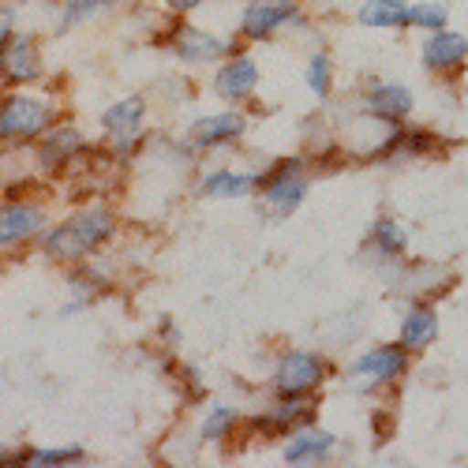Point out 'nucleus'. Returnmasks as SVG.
<instances>
[{"label":"nucleus","instance_id":"nucleus-12","mask_svg":"<svg viewBox=\"0 0 468 468\" xmlns=\"http://www.w3.org/2000/svg\"><path fill=\"white\" fill-rule=\"evenodd\" d=\"M214 87H218V94H221L225 101H240V98H248V94L259 87V68H255V60H251V57L229 60V64L218 71Z\"/></svg>","mask_w":468,"mask_h":468},{"label":"nucleus","instance_id":"nucleus-15","mask_svg":"<svg viewBox=\"0 0 468 468\" xmlns=\"http://www.w3.org/2000/svg\"><path fill=\"white\" fill-rule=\"evenodd\" d=\"M367 112H375L378 121H386V124H398L401 116L412 112V90L401 87V83H378L367 94Z\"/></svg>","mask_w":468,"mask_h":468},{"label":"nucleus","instance_id":"nucleus-17","mask_svg":"<svg viewBox=\"0 0 468 468\" xmlns=\"http://www.w3.org/2000/svg\"><path fill=\"white\" fill-rule=\"evenodd\" d=\"M259 187V176L255 173H229V169H218L203 180V195L210 199H244Z\"/></svg>","mask_w":468,"mask_h":468},{"label":"nucleus","instance_id":"nucleus-7","mask_svg":"<svg viewBox=\"0 0 468 468\" xmlns=\"http://www.w3.org/2000/svg\"><path fill=\"white\" fill-rule=\"evenodd\" d=\"M409 367V353L405 345H378L371 353H364L356 364H353V375L356 378H371V382H394L401 378Z\"/></svg>","mask_w":468,"mask_h":468},{"label":"nucleus","instance_id":"nucleus-23","mask_svg":"<svg viewBox=\"0 0 468 468\" xmlns=\"http://www.w3.org/2000/svg\"><path fill=\"white\" fill-rule=\"evenodd\" d=\"M232 427H237V412L225 409V405H214L210 416L203 420V439L207 442H218V439H225L232 431Z\"/></svg>","mask_w":468,"mask_h":468},{"label":"nucleus","instance_id":"nucleus-5","mask_svg":"<svg viewBox=\"0 0 468 468\" xmlns=\"http://www.w3.org/2000/svg\"><path fill=\"white\" fill-rule=\"evenodd\" d=\"M296 19H300L296 0H255L240 19V30H244V37H251V42H266L270 34H278L282 27H289Z\"/></svg>","mask_w":468,"mask_h":468},{"label":"nucleus","instance_id":"nucleus-3","mask_svg":"<svg viewBox=\"0 0 468 468\" xmlns=\"http://www.w3.org/2000/svg\"><path fill=\"white\" fill-rule=\"evenodd\" d=\"M266 187H262V195H266V207L274 210V218L282 221V218H289L303 199H307V173H303V165L292 158V162H285V165H278L274 173H270L266 180H262Z\"/></svg>","mask_w":468,"mask_h":468},{"label":"nucleus","instance_id":"nucleus-10","mask_svg":"<svg viewBox=\"0 0 468 468\" xmlns=\"http://www.w3.org/2000/svg\"><path fill=\"white\" fill-rule=\"evenodd\" d=\"M468 57V37L457 30H435V37H427L423 46V64L431 71H450Z\"/></svg>","mask_w":468,"mask_h":468},{"label":"nucleus","instance_id":"nucleus-28","mask_svg":"<svg viewBox=\"0 0 468 468\" xmlns=\"http://www.w3.org/2000/svg\"><path fill=\"white\" fill-rule=\"evenodd\" d=\"M16 461H19V457H12L8 450H0V464H16Z\"/></svg>","mask_w":468,"mask_h":468},{"label":"nucleus","instance_id":"nucleus-25","mask_svg":"<svg viewBox=\"0 0 468 468\" xmlns=\"http://www.w3.org/2000/svg\"><path fill=\"white\" fill-rule=\"evenodd\" d=\"M409 23L420 30H442L446 27V8L442 5H409Z\"/></svg>","mask_w":468,"mask_h":468},{"label":"nucleus","instance_id":"nucleus-2","mask_svg":"<svg viewBox=\"0 0 468 468\" xmlns=\"http://www.w3.org/2000/svg\"><path fill=\"white\" fill-rule=\"evenodd\" d=\"M323 378H326V360H323V356H315V353H289V356L278 364L274 389H278L285 401H292V398L315 394Z\"/></svg>","mask_w":468,"mask_h":468},{"label":"nucleus","instance_id":"nucleus-6","mask_svg":"<svg viewBox=\"0 0 468 468\" xmlns=\"http://www.w3.org/2000/svg\"><path fill=\"white\" fill-rule=\"evenodd\" d=\"M46 229V210L30 203H8L0 207V251H8Z\"/></svg>","mask_w":468,"mask_h":468},{"label":"nucleus","instance_id":"nucleus-8","mask_svg":"<svg viewBox=\"0 0 468 468\" xmlns=\"http://www.w3.org/2000/svg\"><path fill=\"white\" fill-rule=\"evenodd\" d=\"M173 49L184 64H210V60H221L229 53V42L218 34H207V30H195V27H180L173 34Z\"/></svg>","mask_w":468,"mask_h":468},{"label":"nucleus","instance_id":"nucleus-14","mask_svg":"<svg viewBox=\"0 0 468 468\" xmlns=\"http://www.w3.org/2000/svg\"><path fill=\"white\" fill-rule=\"evenodd\" d=\"M244 116L237 112H214V116H203V121H195L191 128V139L199 146H225V143H237L244 135Z\"/></svg>","mask_w":468,"mask_h":468},{"label":"nucleus","instance_id":"nucleus-27","mask_svg":"<svg viewBox=\"0 0 468 468\" xmlns=\"http://www.w3.org/2000/svg\"><path fill=\"white\" fill-rule=\"evenodd\" d=\"M165 5H169L173 12H180V16H184V12H195V8H199L203 0H165Z\"/></svg>","mask_w":468,"mask_h":468},{"label":"nucleus","instance_id":"nucleus-16","mask_svg":"<svg viewBox=\"0 0 468 468\" xmlns=\"http://www.w3.org/2000/svg\"><path fill=\"white\" fill-rule=\"evenodd\" d=\"M435 337H439V315L431 307H412L409 315H405V323H401V345L405 348H427V345H435Z\"/></svg>","mask_w":468,"mask_h":468},{"label":"nucleus","instance_id":"nucleus-18","mask_svg":"<svg viewBox=\"0 0 468 468\" xmlns=\"http://www.w3.org/2000/svg\"><path fill=\"white\" fill-rule=\"evenodd\" d=\"M83 150H87V139L75 132L71 124H64V128H53V132L46 135V143H42V162H46V165H64L68 158H80Z\"/></svg>","mask_w":468,"mask_h":468},{"label":"nucleus","instance_id":"nucleus-24","mask_svg":"<svg viewBox=\"0 0 468 468\" xmlns=\"http://www.w3.org/2000/svg\"><path fill=\"white\" fill-rule=\"evenodd\" d=\"M330 80H334L330 57H326V53H315V57H311V68H307V87L315 90L319 98H326V94H330Z\"/></svg>","mask_w":468,"mask_h":468},{"label":"nucleus","instance_id":"nucleus-22","mask_svg":"<svg viewBox=\"0 0 468 468\" xmlns=\"http://www.w3.org/2000/svg\"><path fill=\"white\" fill-rule=\"evenodd\" d=\"M83 461V450L80 446H64V450H30L23 457V464H34V468H60V464H80Z\"/></svg>","mask_w":468,"mask_h":468},{"label":"nucleus","instance_id":"nucleus-26","mask_svg":"<svg viewBox=\"0 0 468 468\" xmlns=\"http://www.w3.org/2000/svg\"><path fill=\"white\" fill-rule=\"evenodd\" d=\"M16 37V8L12 5H0V49Z\"/></svg>","mask_w":468,"mask_h":468},{"label":"nucleus","instance_id":"nucleus-1","mask_svg":"<svg viewBox=\"0 0 468 468\" xmlns=\"http://www.w3.org/2000/svg\"><path fill=\"white\" fill-rule=\"evenodd\" d=\"M116 232V218L109 210H83L68 218L60 229H53L46 237V255L60 259V262H75L90 255L94 248H101L109 237Z\"/></svg>","mask_w":468,"mask_h":468},{"label":"nucleus","instance_id":"nucleus-20","mask_svg":"<svg viewBox=\"0 0 468 468\" xmlns=\"http://www.w3.org/2000/svg\"><path fill=\"white\" fill-rule=\"evenodd\" d=\"M367 248H375L382 259H398V255H405L409 237H405V229H401L394 218H378V221H375V229H371Z\"/></svg>","mask_w":468,"mask_h":468},{"label":"nucleus","instance_id":"nucleus-19","mask_svg":"<svg viewBox=\"0 0 468 468\" xmlns=\"http://www.w3.org/2000/svg\"><path fill=\"white\" fill-rule=\"evenodd\" d=\"M360 23L386 30V27H405L409 23V5L405 0H367L360 8Z\"/></svg>","mask_w":468,"mask_h":468},{"label":"nucleus","instance_id":"nucleus-13","mask_svg":"<svg viewBox=\"0 0 468 468\" xmlns=\"http://www.w3.org/2000/svg\"><path fill=\"white\" fill-rule=\"evenodd\" d=\"M143 116H146V101H143V98H121L116 105L105 109L101 128L128 146V143L139 135V128H143Z\"/></svg>","mask_w":468,"mask_h":468},{"label":"nucleus","instance_id":"nucleus-9","mask_svg":"<svg viewBox=\"0 0 468 468\" xmlns=\"http://www.w3.org/2000/svg\"><path fill=\"white\" fill-rule=\"evenodd\" d=\"M0 68L12 83H30L42 75V57H37V46L30 37H12V42L0 49Z\"/></svg>","mask_w":468,"mask_h":468},{"label":"nucleus","instance_id":"nucleus-4","mask_svg":"<svg viewBox=\"0 0 468 468\" xmlns=\"http://www.w3.org/2000/svg\"><path fill=\"white\" fill-rule=\"evenodd\" d=\"M46 121H49L46 101L16 94L0 105V139H30L46 128Z\"/></svg>","mask_w":468,"mask_h":468},{"label":"nucleus","instance_id":"nucleus-11","mask_svg":"<svg viewBox=\"0 0 468 468\" xmlns=\"http://www.w3.org/2000/svg\"><path fill=\"white\" fill-rule=\"evenodd\" d=\"M337 446V439L319 427H300L292 435V442L285 446V464H319L330 457V450Z\"/></svg>","mask_w":468,"mask_h":468},{"label":"nucleus","instance_id":"nucleus-21","mask_svg":"<svg viewBox=\"0 0 468 468\" xmlns=\"http://www.w3.org/2000/svg\"><path fill=\"white\" fill-rule=\"evenodd\" d=\"M112 0H68L64 5V12H60V34H68V30H75L80 23H87V19H94L101 8H109Z\"/></svg>","mask_w":468,"mask_h":468}]
</instances>
